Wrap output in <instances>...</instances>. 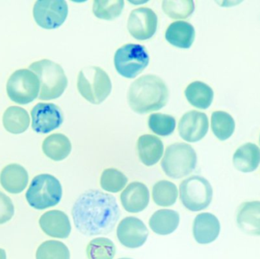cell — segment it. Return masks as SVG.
<instances>
[{
    "label": "cell",
    "mask_w": 260,
    "mask_h": 259,
    "mask_svg": "<svg viewBox=\"0 0 260 259\" xmlns=\"http://www.w3.org/2000/svg\"><path fill=\"white\" fill-rule=\"evenodd\" d=\"M195 28L189 22L177 21L170 24L165 33L168 43L182 49L190 48L195 40Z\"/></svg>",
    "instance_id": "ffe728a7"
},
{
    "label": "cell",
    "mask_w": 260,
    "mask_h": 259,
    "mask_svg": "<svg viewBox=\"0 0 260 259\" xmlns=\"http://www.w3.org/2000/svg\"><path fill=\"white\" fill-rule=\"evenodd\" d=\"M235 168L243 173H251L260 164V149L256 144L247 143L235 152L233 157Z\"/></svg>",
    "instance_id": "7402d4cb"
},
{
    "label": "cell",
    "mask_w": 260,
    "mask_h": 259,
    "mask_svg": "<svg viewBox=\"0 0 260 259\" xmlns=\"http://www.w3.org/2000/svg\"><path fill=\"white\" fill-rule=\"evenodd\" d=\"M119 259H133V258H119Z\"/></svg>",
    "instance_id": "8d00e7d4"
},
{
    "label": "cell",
    "mask_w": 260,
    "mask_h": 259,
    "mask_svg": "<svg viewBox=\"0 0 260 259\" xmlns=\"http://www.w3.org/2000/svg\"><path fill=\"white\" fill-rule=\"evenodd\" d=\"M36 259H70V252L62 242L48 240L38 247Z\"/></svg>",
    "instance_id": "4dcf8cb0"
},
{
    "label": "cell",
    "mask_w": 260,
    "mask_h": 259,
    "mask_svg": "<svg viewBox=\"0 0 260 259\" xmlns=\"http://www.w3.org/2000/svg\"><path fill=\"white\" fill-rule=\"evenodd\" d=\"M32 129L37 133L47 134L58 129L63 123V114L54 103H39L30 113Z\"/></svg>",
    "instance_id": "8fae6325"
},
{
    "label": "cell",
    "mask_w": 260,
    "mask_h": 259,
    "mask_svg": "<svg viewBox=\"0 0 260 259\" xmlns=\"http://www.w3.org/2000/svg\"><path fill=\"white\" fill-rule=\"evenodd\" d=\"M169 91L158 76L145 75L136 79L128 91L130 107L139 114L159 110L168 103Z\"/></svg>",
    "instance_id": "7a4b0ae2"
},
{
    "label": "cell",
    "mask_w": 260,
    "mask_h": 259,
    "mask_svg": "<svg viewBox=\"0 0 260 259\" xmlns=\"http://www.w3.org/2000/svg\"><path fill=\"white\" fill-rule=\"evenodd\" d=\"M123 7V0H95L93 4V13L100 19L114 20L120 16Z\"/></svg>",
    "instance_id": "f546056e"
},
{
    "label": "cell",
    "mask_w": 260,
    "mask_h": 259,
    "mask_svg": "<svg viewBox=\"0 0 260 259\" xmlns=\"http://www.w3.org/2000/svg\"><path fill=\"white\" fill-rule=\"evenodd\" d=\"M197 164V155L192 146L175 143L167 147L161 161V168L167 176L180 179L190 174Z\"/></svg>",
    "instance_id": "8992f818"
},
{
    "label": "cell",
    "mask_w": 260,
    "mask_h": 259,
    "mask_svg": "<svg viewBox=\"0 0 260 259\" xmlns=\"http://www.w3.org/2000/svg\"><path fill=\"white\" fill-rule=\"evenodd\" d=\"M41 230L49 237L66 239L72 231L68 216L63 211L53 210L44 213L39 220Z\"/></svg>",
    "instance_id": "9a60e30c"
},
{
    "label": "cell",
    "mask_w": 260,
    "mask_h": 259,
    "mask_svg": "<svg viewBox=\"0 0 260 259\" xmlns=\"http://www.w3.org/2000/svg\"><path fill=\"white\" fill-rule=\"evenodd\" d=\"M72 214L78 231L92 237L110 234L120 219V210L114 196L89 190L75 202Z\"/></svg>",
    "instance_id": "6da1fadb"
},
{
    "label": "cell",
    "mask_w": 260,
    "mask_h": 259,
    "mask_svg": "<svg viewBox=\"0 0 260 259\" xmlns=\"http://www.w3.org/2000/svg\"><path fill=\"white\" fill-rule=\"evenodd\" d=\"M162 9L166 15L174 19H185L189 18L195 9L192 0L186 1H163Z\"/></svg>",
    "instance_id": "d6a6232c"
},
{
    "label": "cell",
    "mask_w": 260,
    "mask_h": 259,
    "mask_svg": "<svg viewBox=\"0 0 260 259\" xmlns=\"http://www.w3.org/2000/svg\"><path fill=\"white\" fill-rule=\"evenodd\" d=\"M149 63V56L140 44H127L116 52L114 65L117 72L126 79H135Z\"/></svg>",
    "instance_id": "9c48e42d"
},
{
    "label": "cell",
    "mask_w": 260,
    "mask_h": 259,
    "mask_svg": "<svg viewBox=\"0 0 260 259\" xmlns=\"http://www.w3.org/2000/svg\"><path fill=\"white\" fill-rule=\"evenodd\" d=\"M119 241L125 247L136 249L145 244L148 231L145 224L135 217H127L119 224L117 230Z\"/></svg>",
    "instance_id": "4fadbf2b"
},
{
    "label": "cell",
    "mask_w": 260,
    "mask_h": 259,
    "mask_svg": "<svg viewBox=\"0 0 260 259\" xmlns=\"http://www.w3.org/2000/svg\"><path fill=\"white\" fill-rule=\"evenodd\" d=\"M3 126L12 134H21L25 132L30 126V117L24 108L17 106H9L3 114Z\"/></svg>",
    "instance_id": "d4e9b609"
},
{
    "label": "cell",
    "mask_w": 260,
    "mask_h": 259,
    "mask_svg": "<svg viewBox=\"0 0 260 259\" xmlns=\"http://www.w3.org/2000/svg\"><path fill=\"white\" fill-rule=\"evenodd\" d=\"M42 149L46 156L53 161H60L71 153L72 144L65 135L56 133L45 138Z\"/></svg>",
    "instance_id": "cb8c5ba5"
},
{
    "label": "cell",
    "mask_w": 260,
    "mask_h": 259,
    "mask_svg": "<svg viewBox=\"0 0 260 259\" xmlns=\"http://www.w3.org/2000/svg\"><path fill=\"white\" fill-rule=\"evenodd\" d=\"M211 121L212 132L218 139L225 141L233 135L235 122L230 114L224 111H215L212 114Z\"/></svg>",
    "instance_id": "4316f807"
},
{
    "label": "cell",
    "mask_w": 260,
    "mask_h": 259,
    "mask_svg": "<svg viewBox=\"0 0 260 259\" xmlns=\"http://www.w3.org/2000/svg\"><path fill=\"white\" fill-rule=\"evenodd\" d=\"M127 182V177L117 169H106L101 176V187L109 193H119L124 189Z\"/></svg>",
    "instance_id": "1f68e13d"
},
{
    "label": "cell",
    "mask_w": 260,
    "mask_h": 259,
    "mask_svg": "<svg viewBox=\"0 0 260 259\" xmlns=\"http://www.w3.org/2000/svg\"><path fill=\"white\" fill-rule=\"evenodd\" d=\"M15 214V208L10 198L0 192V225L10 220Z\"/></svg>",
    "instance_id": "e575fe53"
},
{
    "label": "cell",
    "mask_w": 260,
    "mask_h": 259,
    "mask_svg": "<svg viewBox=\"0 0 260 259\" xmlns=\"http://www.w3.org/2000/svg\"><path fill=\"white\" fill-rule=\"evenodd\" d=\"M130 34L139 41H146L154 36L157 28V16L149 8L134 9L128 19Z\"/></svg>",
    "instance_id": "7c38bea8"
},
{
    "label": "cell",
    "mask_w": 260,
    "mask_h": 259,
    "mask_svg": "<svg viewBox=\"0 0 260 259\" xmlns=\"http://www.w3.org/2000/svg\"><path fill=\"white\" fill-rule=\"evenodd\" d=\"M41 84L36 75L29 69L15 71L6 85L8 96L12 101L25 105L33 102L39 96Z\"/></svg>",
    "instance_id": "ba28073f"
},
{
    "label": "cell",
    "mask_w": 260,
    "mask_h": 259,
    "mask_svg": "<svg viewBox=\"0 0 260 259\" xmlns=\"http://www.w3.org/2000/svg\"><path fill=\"white\" fill-rule=\"evenodd\" d=\"M177 197L178 190L173 182L167 180L159 181L153 187V200L159 206H171L175 203Z\"/></svg>",
    "instance_id": "83f0119b"
},
{
    "label": "cell",
    "mask_w": 260,
    "mask_h": 259,
    "mask_svg": "<svg viewBox=\"0 0 260 259\" xmlns=\"http://www.w3.org/2000/svg\"><path fill=\"white\" fill-rule=\"evenodd\" d=\"M237 221L241 231L246 234L260 236V202L243 204L238 211Z\"/></svg>",
    "instance_id": "d6986e66"
},
{
    "label": "cell",
    "mask_w": 260,
    "mask_h": 259,
    "mask_svg": "<svg viewBox=\"0 0 260 259\" xmlns=\"http://www.w3.org/2000/svg\"><path fill=\"white\" fill-rule=\"evenodd\" d=\"M137 149L141 161L148 167L157 164L164 153V144L161 140L152 135H143L139 137Z\"/></svg>",
    "instance_id": "44dd1931"
},
{
    "label": "cell",
    "mask_w": 260,
    "mask_h": 259,
    "mask_svg": "<svg viewBox=\"0 0 260 259\" xmlns=\"http://www.w3.org/2000/svg\"><path fill=\"white\" fill-rule=\"evenodd\" d=\"M62 196L60 182L50 174H40L35 176L25 194L29 205L37 210L56 206L60 202Z\"/></svg>",
    "instance_id": "5b68a950"
},
{
    "label": "cell",
    "mask_w": 260,
    "mask_h": 259,
    "mask_svg": "<svg viewBox=\"0 0 260 259\" xmlns=\"http://www.w3.org/2000/svg\"><path fill=\"white\" fill-rule=\"evenodd\" d=\"M77 87L81 95L95 105L105 101L112 91V83L108 73L98 66L85 67L81 70Z\"/></svg>",
    "instance_id": "277c9868"
},
{
    "label": "cell",
    "mask_w": 260,
    "mask_h": 259,
    "mask_svg": "<svg viewBox=\"0 0 260 259\" xmlns=\"http://www.w3.org/2000/svg\"><path fill=\"white\" fill-rule=\"evenodd\" d=\"M0 183L8 193L18 194L27 187L28 173L19 164H9L5 167L0 173Z\"/></svg>",
    "instance_id": "ac0fdd59"
},
{
    "label": "cell",
    "mask_w": 260,
    "mask_h": 259,
    "mask_svg": "<svg viewBox=\"0 0 260 259\" xmlns=\"http://www.w3.org/2000/svg\"><path fill=\"white\" fill-rule=\"evenodd\" d=\"M0 259H6V251L4 249H0Z\"/></svg>",
    "instance_id": "d590c367"
},
{
    "label": "cell",
    "mask_w": 260,
    "mask_h": 259,
    "mask_svg": "<svg viewBox=\"0 0 260 259\" xmlns=\"http://www.w3.org/2000/svg\"><path fill=\"white\" fill-rule=\"evenodd\" d=\"M209 127V119L206 114L197 110L189 111L179 122V134L184 141L197 142L206 136Z\"/></svg>",
    "instance_id": "5bb4252c"
},
{
    "label": "cell",
    "mask_w": 260,
    "mask_h": 259,
    "mask_svg": "<svg viewBox=\"0 0 260 259\" xmlns=\"http://www.w3.org/2000/svg\"><path fill=\"white\" fill-rule=\"evenodd\" d=\"M221 231L219 220L211 213H202L193 222L194 238L200 244H209L218 238Z\"/></svg>",
    "instance_id": "2e32d148"
},
{
    "label": "cell",
    "mask_w": 260,
    "mask_h": 259,
    "mask_svg": "<svg viewBox=\"0 0 260 259\" xmlns=\"http://www.w3.org/2000/svg\"><path fill=\"white\" fill-rule=\"evenodd\" d=\"M68 5L64 0H38L33 9L38 25L47 30L60 27L68 16Z\"/></svg>",
    "instance_id": "30bf717a"
},
{
    "label": "cell",
    "mask_w": 260,
    "mask_h": 259,
    "mask_svg": "<svg viewBox=\"0 0 260 259\" xmlns=\"http://www.w3.org/2000/svg\"><path fill=\"white\" fill-rule=\"evenodd\" d=\"M148 126L156 135L168 136L175 130L174 117L163 114H152L148 119Z\"/></svg>",
    "instance_id": "836d02e7"
},
{
    "label": "cell",
    "mask_w": 260,
    "mask_h": 259,
    "mask_svg": "<svg viewBox=\"0 0 260 259\" xmlns=\"http://www.w3.org/2000/svg\"><path fill=\"white\" fill-rule=\"evenodd\" d=\"M185 96L189 103L199 109H206L211 106L214 98L212 88L203 82H194L185 90Z\"/></svg>",
    "instance_id": "484cf974"
},
{
    "label": "cell",
    "mask_w": 260,
    "mask_h": 259,
    "mask_svg": "<svg viewBox=\"0 0 260 259\" xmlns=\"http://www.w3.org/2000/svg\"><path fill=\"white\" fill-rule=\"evenodd\" d=\"M148 189L142 182L130 183L122 193L120 201L124 209L129 213H139L145 210L149 203Z\"/></svg>",
    "instance_id": "e0dca14e"
},
{
    "label": "cell",
    "mask_w": 260,
    "mask_h": 259,
    "mask_svg": "<svg viewBox=\"0 0 260 259\" xmlns=\"http://www.w3.org/2000/svg\"><path fill=\"white\" fill-rule=\"evenodd\" d=\"M86 252L88 259H113L115 256L116 247L109 239L99 237L90 242Z\"/></svg>",
    "instance_id": "f1b7e54d"
},
{
    "label": "cell",
    "mask_w": 260,
    "mask_h": 259,
    "mask_svg": "<svg viewBox=\"0 0 260 259\" xmlns=\"http://www.w3.org/2000/svg\"><path fill=\"white\" fill-rule=\"evenodd\" d=\"M180 224V215L177 211L161 209L154 212L149 220L153 232L158 235H169L176 231Z\"/></svg>",
    "instance_id": "603a6c76"
},
{
    "label": "cell",
    "mask_w": 260,
    "mask_h": 259,
    "mask_svg": "<svg viewBox=\"0 0 260 259\" xmlns=\"http://www.w3.org/2000/svg\"><path fill=\"white\" fill-rule=\"evenodd\" d=\"M212 186L203 176H190L180 184V201L189 211L196 212L206 209L212 202Z\"/></svg>",
    "instance_id": "52a82bcc"
},
{
    "label": "cell",
    "mask_w": 260,
    "mask_h": 259,
    "mask_svg": "<svg viewBox=\"0 0 260 259\" xmlns=\"http://www.w3.org/2000/svg\"><path fill=\"white\" fill-rule=\"evenodd\" d=\"M38 78L41 89L38 98L49 100L58 98L63 94L68 85V79L60 65L49 60L42 59L33 62L29 66Z\"/></svg>",
    "instance_id": "3957f363"
}]
</instances>
